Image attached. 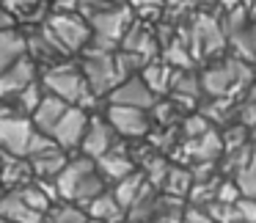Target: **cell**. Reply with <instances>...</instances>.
Listing matches in <instances>:
<instances>
[{
    "label": "cell",
    "mask_w": 256,
    "mask_h": 223,
    "mask_svg": "<svg viewBox=\"0 0 256 223\" xmlns=\"http://www.w3.org/2000/svg\"><path fill=\"white\" fill-rule=\"evenodd\" d=\"M34 83H36V61L22 58L20 64H14L12 69L0 74V100H17Z\"/></svg>",
    "instance_id": "14"
},
{
    "label": "cell",
    "mask_w": 256,
    "mask_h": 223,
    "mask_svg": "<svg viewBox=\"0 0 256 223\" xmlns=\"http://www.w3.org/2000/svg\"><path fill=\"white\" fill-rule=\"evenodd\" d=\"M6 193H8V190L3 188V182H0V198H3V196H6Z\"/></svg>",
    "instance_id": "41"
},
{
    "label": "cell",
    "mask_w": 256,
    "mask_h": 223,
    "mask_svg": "<svg viewBox=\"0 0 256 223\" xmlns=\"http://www.w3.org/2000/svg\"><path fill=\"white\" fill-rule=\"evenodd\" d=\"M88 223H102V220H88Z\"/></svg>",
    "instance_id": "43"
},
{
    "label": "cell",
    "mask_w": 256,
    "mask_h": 223,
    "mask_svg": "<svg viewBox=\"0 0 256 223\" xmlns=\"http://www.w3.org/2000/svg\"><path fill=\"white\" fill-rule=\"evenodd\" d=\"M174 74H176V69H171L168 64L149 61L144 66V72H140V78H144V83L149 86L154 94H168L171 86H174Z\"/></svg>",
    "instance_id": "24"
},
{
    "label": "cell",
    "mask_w": 256,
    "mask_h": 223,
    "mask_svg": "<svg viewBox=\"0 0 256 223\" xmlns=\"http://www.w3.org/2000/svg\"><path fill=\"white\" fill-rule=\"evenodd\" d=\"M108 122L124 138H144L152 130V116L149 110H138V108H122L110 105L108 108Z\"/></svg>",
    "instance_id": "10"
},
{
    "label": "cell",
    "mask_w": 256,
    "mask_h": 223,
    "mask_svg": "<svg viewBox=\"0 0 256 223\" xmlns=\"http://www.w3.org/2000/svg\"><path fill=\"white\" fill-rule=\"evenodd\" d=\"M245 100H248V102H256V80H254V86L248 88V94H245Z\"/></svg>",
    "instance_id": "40"
},
{
    "label": "cell",
    "mask_w": 256,
    "mask_h": 223,
    "mask_svg": "<svg viewBox=\"0 0 256 223\" xmlns=\"http://www.w3.org/2000/svg\"><path fill=\"white\" fill-rule=\"evenodd\" d=\"M234 182L240 184V190H242L245 198H256V146H254L250 160L245 162V166L240 168V174L234 176Z\"/></svg>",
    "instance_id": "31"
},
{
    "label": "cell",
    "mask_w": 256,
    "mask_h": 223,
    "mask_svg": "<svg viewBox=\"0 0 256 223\" xmlns=\"http://www.w3.org/2000/svg\"><path fill=\"white\" fill-rule=\"evenodd\" d=\"M36 135V127L28 116L17 110V108L6 105L0 100V152L14 157H28V146Z\"/></svg>",
    "instance_id": "3"
},
{
    "label": "cell",
    "mask_w": 256,
    "mask_h": 223,
    "mask_svg": "<svg viewBox=\"0 0 256 223\" xmlns=\"http://www.w3.org/2000/svg\"><path fill=\"white\" fill-rule=\"evenodd\" d=\"M113 132L116 130L110 127V122L108 118H91V124H88V132H86V138H83V157H91V160H100V157H105L108 152H113L116 149V138H113Z\"/></svg>",
    "instance_id": "15"
},
{
    "label": "cell",
    "mask_w": 256,
    "mask_h": 223,
    "mask_svg": "<svg viewBox=\"0 0 256 223\" xmlns=\"http://www.w3.org/2000/svg\"><path fill=\"white\" fill-rule=\"evenodd\" d=\"M28 52L34 61H44L47 69L50 66H58V64H64V58H66V50H64V44L58 42V36L52 34L47 25H42V28H36L34 34L28 36Z\"/></svg>",
    "instance_id": "13"
},
{
    "label": "cell",
    "mask_w": 256,
    "mask_h": 223,
    "mask_svg": "<svg viewBox=\"0 0 256 223\" xmlns=\"http://www.w3.org/2000/svg\"><path fill=\"white\" fill-rule=\"evenodd\" d=\"M162 64H168L171 69L182 72V69H190V64H193V52H190V47L184 44L182 39H171L166 47H162Z\"/></svg>",
    "instance_id": "28"
},
{
    "label": "cell",
    "mask_w": 256,
    "mask_h": 223,
    "mask_svg": "<svg viewBox=\"0 0 256 223\" xmlns=\"http://www.w3.org/2000/svg\"><path fill=\"white\" fill-rule=\"evenodd\" d=\"M61 201L78 206H88L96 196L105 193V176L100 174L96 162L91 157H74L69 160L66 171L56 179Z\"/></svg>",
    "instance_id": "1"
},
{
    "label": "cell",
    "mask_w": 256,
    "mask_h": 223,
    "mask_svg": "<svg viewBox=\"0 0 256 223\" xmlns=\"http://www.w3.org/2000/svg\"><path fill=\"white\" fill-rule=\"evenodd\" d=\"M182 223H215V220H212L206 212H201V210H188V212H184V220Z\"/></svg>",
    "instance_id": "37"
},
{
    "label": "cell",
    "mask_w": 256,
    "mask_h": 223,
    "mask_svg": "<svg viewBox=\"0 0 256 223\" xmlns=\"http://www.w3.org/2000/svg\"><path fill=\"white\" fill-rule=\"evenodd\" d=\"M0 223H6V220H0Z\"/></svg>",
    "instance_id": "46"
},
{
    "label": "cell",
    "mask_w": 256,
    "mask_h": 223,
    "mask_svg": "<svg viewBox=\"0 0 256 223\" xmlns=\"http://www.w3.org/2000/svg\"><path fill=\"white\" fill-rule=\"evenodd\" d=\"M22 58H28V39L17 28L0 30V74L12 69L14 64H20Z\"/></svg>",
    "instance_id": "20"
},
{
    "label": "cell",
    "mask_w": 256,
    "mask_h": 223,
    "mask_svg": "<svg viewBox=\"0 0 256 223\" xmlns=\"http://www.w3.org/2000/svg\"><path fill=\"white\" fill-rule=\"evenodd\" d=\"M196 179H193V171L190 168H182V166H171L166 182H162V193L166 196H174V198H188L190 190H193Z\"/></svg>",
    "instance_id": "25"
},
{
    "label": "cell",
    "mask_w": 256,
    "mask_h": 223,
    "mask_svg": "<svg viewBox=\"0 0 256 223\" xmlns=\"http://www.w3.org/2000/svg\"><path fill=\"white\" fill-rule=\"evenodd\" d=\"M122 50L127 52H135V56L146 58V61H154L157 56V36H154V28H152L149 22H132V28H130V34L124 36L122 42Z\"/></svg>",
    "instance_id": "18"
},
{
    "label": "cell",
    "mask_w": 256,
    "mask_h": 223,
    "mask_svg": "<svg viewBox=\"0 0 256 223\" xmlns=\"http://www.w3.org/2000/svg\"><path fill=\"white\" fill-rule=\"evenodd\" d=\"M14 28V14L3 6V0H0V30H8Z\"/></svg>",
    "instance_id": "38"
},
{
    "label": "cell",
    "mask_w": 256,
    "mask_h": 223,
    "mask_svg": "<svg viewBox=\"0 0 256 223\" xmlns=\"http://www.w3.org/2000/svg\"><path fill=\"white\" fill-rule=\"evenodd\" d=\"M83 78L88 83V88L94 91L96 96L108 94L110 96L113 91L122 86V74H118V66H116V56L113 52H100V50H86L83 52Z\"/></svg>",
    "instance_id": "5"
},
{
    "label": "cell",
    "mask_w": 256,
    "mask_h": 223,
    "mask_svg": "<svg viewBox=\"0 0 256 223\" xmlns=\"http://www.w3.org/2000/svg\"><path fill=\"white\" fill-rule=\"evenodd\" d=\"M144 188H146V176L135 171L132 176L122 179V182H118L116 188L110 190V193L116 196V201L124 206V210H130V206H132L135 201H138V196H140V190H144Z\"/></svg>",
    "instance_id": "27"
},
{
    "label": "cell",
    "mask_w": 256,
    "mask_h": 223,
    "mask_svg": "<svg viewBox=\"0 0 256 223\" xmlns=\"http://www.w3.org/2000/svg\"><path fill=\"white\" fill-rule=\"evenodd\" d=\"M3 157V166H0V182L6 190H20V188H28L30 182H36V174L34 166H30L28 157H14L0 152Z\"/></svg>",
    "instance_id": "16"
},
{
    "label": "cell",
    "mask_w": 256,
    "mask_h": 223,
    "mask_svg": "<svg viewBox=\"0 0 256 223\" xmlns=\"http://www.w3.org/2000/svg\"><path fill=\"white\" fill-rule=\"evenodd\" d=\"M42 86L47 88V94L61 96L64 102L78 108V102L83 100V94L88 91V83L83 78V69L72 66V64H58V66H50L42 78Z\"/></svg>",
    "instance_id": "8"
},
{
    "label": "cell",
    "mask_w": 256,
    "mask_h": 223,
    "mask_svg": "<svg viewBox=\"0 0 256 223\" xmlns=\"http://www.w3.org/2000/svg\"><path fill=\"white\" fill-rule=\"evenodd\" d=\"M138 12H144V8H162L166 6V0H130Z\"/></svg>",
    "instance_id": "39"
},
{
    "label": "cell",
    "mask_w": 256,
    "mask_h": 223,
    "mask_svg": "<svg viewBox=\"0 0 256 223\" xmlns=\"http://www.w3.org/2000/svg\"><path fill=\"white\" fill-rule=\"evenodd\" d=\"M254 14H256V3H254Z\"/></svg>",
    "instance_id": "44"
},
{
    "label": "cell",
    "mask_w": 256,
    "mask_h": 223,
    "mask_svg": "<svg viewBox=\"0 0 256 223\" xmlns=\"http://www.w3.org/2000/svg\"><path fill=\"white\" fill-rule=\"evenodd\" d=\"M212 130V124L206 122V116H188L182 122V135L184 138H201Z\"/></svg>",
    "instance_id": "33"
},
{
    "label": "cell",
    "mask_w": 256,
    "mask_h": 223,
    "mask_svg": "<svg viewBox=\"0 0 256 223\" xmlns=\"http://www.w3.org/2000/svg\"><path fill=\"white\" fill-rule=\"evenodd\" d=\"M198 94H201V78H196L193 72H184V69L174 74L171 96H174V102H176V105H182V102L193 105Z\"/></svg>",
    "instance_id": "26"
},
{
    "label": "cell",
    "mask_w": 256,
    "mask_h": 223,
    "mask_svg": "<svg viewBox=\"0 0 256 223\" xmlns=\"http://www.w3.org/2000/svg\"><path fill=\"white\" fill-rule=\"evenodd\" d=\"M47 215L36 212L28 201L20 196V190H8L0 198V220L6 223H44Z\"/></svg>",
    "instance_id": "17"
},
{
    "label": "cell",
    "mask_w": 256,
    "mask_h": 223,
    "mask_svg": "<svg viewBox=\"0 0 256 223\" xmlns=\"http://www.w3.org/2000/svg\"><path fill=\"white\" fill-rule=\"evenodd\" d=\"M254 86V69L242 58H226L220 64H212L201 74V91L215 100H232L240 91H248Z\"/></svg>",
    "instance_id": "2"
},
{
    "label": "cell",
    "mask_w": 256,
    "mask_h": 223,
    "mask_svg": "<svg viewBox=\"0 0 256 223\" xmlns=\"http://www.w3.org/2000/svg\"><path fill=\"white\" fill-rule=\"evenodd\" d=\"M198 3H215V0H198Z\"/></svg>",
    "instance_id": "42"
},
{
    "label": "cell",
    "mask_w": 256,
    "mask_h": 223,
    "mask_svg": "<svg viewBox=\"0 0 256 223\" xmlns=\"http://www.w3.org/2000/svg\"><path fill=\"white\" fill-rule=\"evenodd\" d=\"M69 102H64L61 96H52V94H47L44 100H42V105H39V110L30 116V122H34V127L39 130V132H44V135H52V130L58 127V122H61L64 116H66V110H69Z\"/></svg>",
    "instance_id": "19"
},
{
    "label": "cell",
    "mask_w": 256,
    "mask_h": 223,
    "mask_svg": "<svg viewBox=\"0 0 256 223\" xmlns=\"http://www.w3.org/2000/svg\"><path fill=\"white\" fill-rule=\"evenodd\" d=\"M110 105H122V108H138V110H154V105L160 100H157V94L149 88V86L144 83V78L140 74H135V78L124 80L122 86H118L116 91H113L110 96Z\"/></svg>",
    "instance_id": "12"
},
{
    "label": "cell",
    "mask_w": 256,
    "mask_h": 223,
    "mask_svg": "<svg viewBox=\"0 0 256 223\" xmlns=\"http://www.w3.org/2000/svg\"><path fill=\"white\" fill-rule=\"evenodd\" d=\"M88 124H91L88 113H86L83 108L72 105L66 110V116L58 122V127L52 130V138H56V144L61 146L64 152L78 149V146H83V138H86V132H88Z\"/></svg>",
    "instance_id": "11"
},
{
    "label": "cell",
    "mask_w": 256,
    "mask_h": 223,
    "mask_svg": "<svg viewBox=\"0 0 256 223\" xmlns=\"http://www.w3.org/2000/svg\"><path fill=\"white\" fill-rule=\"evenodd\" d=\"M132 12L127 6H116L113 12H105L100 17L91 20V28H94V39H91V50L100 52H113L116 47H122L124 36L132 28Z\"/></svg>",
    "instance_id": "4"
},
{
    "label": "cell",
    "mask_w": 256,
    "mask_h": 223,
    "mask_svg": "<svg viewBox=\"0 0 256 223\" xmlns=\"http://www.w3.org/2000/svg\"><path fill=\"white\" fill-rule=\"evenodd\" d=\"M0 166H3V157H0Z\"/></svg>",
    "instance_id": "45"
},
{
    "label": "cell",
    "mask_w": 256,
    "mask_h": 223,
    "mask_svg": "<svg viewBox=\"0 0 256 223\" xmlns=\"http://www.w3.org/2000/svg\"><path fill=\"white\" fill-rule=\"evenodd\" d=\"M30 166H34L36 179H58L64 171H66L69 157H66V152H64L61 146H56V149L44 152L42 157H34Z\"/></svg>",
    "instance_id": "23"
},
{
    "label": "cell",
    "mask_w": 256,
    "mask_h": 223,
    "mask_svg": "<svg viewBox=\"0 0 256 223\" xmlns=\"http://www.w3.org/2000/svg\"><path fill=\"white\" fill-rule=\"evenodd\" d=\"M44 96H47V94H44V86H42V83H34L30 88H25L14 102H17V110L22 113V116L30 118L36 110H39V105H42V100H44Z\"/></svg>",
    "instance_id": "30"
},
{
    "label": "cell",
    "mask_w": 256,
    "mask_h": 223,
    "mask_svg": "<svg viewBox=\"0 0 256 223\" xmlns=\"http://www.w3.org/2000/svg\"><path fill=\"white\" fill-rule=\"evenodd\" d=\"M135 166H138V162H135L124 149H118V146H116L113 152H108L105 157H100V160H96L100 174H102L105 179H110V182H116V184L122 182V179L132 176V174H135Z\"/></svg>",
    "instance_id": "21"
},
{
    "label": "cell",
    "mask_w": 256,
    "mask_h": 223,
    "mask_svg": "<svg viewBox=\"0 0 256 223\" xmlns=\"http://www.w3.org/2000/svg\"><path fill=\"white\" fill-rule=\"evenodd\" d=\"M240 124L242 127H248V130H256V102H248L245 100V105L240 108Z\"/></svg>",
    "instance_id": "35"
},
{
    "label": "cell",
    "mask_w": 256,
    "mask_h": 223,
    "mask_svg": "<svg viewBox=\"0 0 256 223\" xmlns=\"http://www.w3.org/2000/svg\"><path fill=\"white\" fill-rule=\"evenodd\" d=\"M226 152V144H223V135H218L215 130H210L201 138H182L179 146L174 149V157L184 162H215L218 154Z\"/></svg>",
    "instance_id": "9"
},
{
    "label": "cell",
    "mask_w": 256,
    "mask_h": 223,
    "mask_svg": "<svg viewBox=\"0 0 256 223\" xmlns=\"http://www.w3.org/2000/svg\"><path fill=\"white\" fill-rule=\"evenodd\" d=\"M3 6H6L12 14H17V17L30 20L34 12L39 8V0H3Z\"/></svg>",
    "instance_id": "34"
},
{
    "label": "cell",
    "mask_w": 256,
    "mask_h": 223,
    "mask_svg": "<svg viewBox=\"0 0 256 223\" xmlns=\"http://www.w3.org/2000/svg\"><path fill=\"white\" fill-rule=\"evenodd\" d=\"M52 8L61 14H72L80 8V0H52Z\"/></svg>",
    "instance_id": "36"
},
{
    "label": "cell",
    "mask_w": 256,
    "mask_h": 223,
    "mask_svg": "<svg viewBox=\"0 0 256 223\" xmlns=\"http://www.w3.org/2000/svg\"><path fill=\"white\" fill-rule=\"evenodd\" d=\"M44 25L58 36V42L64 44L66 52H86L91 47L94 28H91V22L83 17V14H78V12H72V14L52 12L50 17L44 20Z\"/></svg>",
    "instance_id": "6"
},
{
    "label": "cell",
    "mask_w": 256,
    "mask_h": 223,
    "mask_svg": "<svg viewBox=\"0 0 256 223\" xmlns=\"http://www.w3.org/2000/svg\"><path fill=\"white\" fill-rule=\"evenodd\" d=\"M86 212H88L91 220H102V223H127V210H124L122 204L116 201V196L113 193H102L96 196L94 201H91L88 206H86Z\"/></svg>",
    "instance_id": "22"
},
{
    "label": "cell",
    "mask_w": 256,
    "mask_h": 223,
    "mask_svg": "<svg viewBox=\"0 0 256 223\" xmlns=\"http://www.w3.org/2000/svg\"><path fill=\"white\" fill-rule=\"evenodd\" d=\"M122 0H80V8H78V14H83L86 20H94V17H100V14H105V12H113V8L118 6Z\"/></svg>",
    "instance_id": "32"
},
{
    "label": "cell",
    "mask_w": 256,
    "mask_h": 223,
    "mask_svg": "<svg viewBox=\"0 0 256 223\" xmlns=\"http://www.w3.org/2000/svg\"><path fill=\"white\" fill-rule=\"evenodd\" d=\"M88 220H91L88 212L80 210L78 204H66V201L64 204H52L44 218V223H88Z\"/></svg>",
    "instance_id": "29"
},
{
    "label": "cell",
    "mask_w": 256,
    "mask_h": 223,
    "mask_svg": "<svg viewBox=\"0 0 256 223\" xmlns=\"http://www.w3.org/2000/svg\"><path fill=\"white\" fill-rule=\"evenodd\" d=\"M179 39L190 44V52L193 56H215V52L223 50L226 44V34H223V25L218 17H210V14H196L193 22L179 34Z\"/></svg>",
    "instance_id": "7"
}]
</instances>
